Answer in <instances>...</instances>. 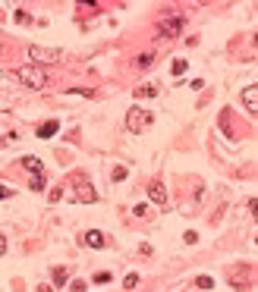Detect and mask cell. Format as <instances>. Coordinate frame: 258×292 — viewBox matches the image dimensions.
Listing matches in <instances>:
<instances>
[{"instance_id": "19", "label": "cell", "mask_w": 258, "mask_h": 292, "mask_svg": "<svg viewBox=\"0 0 258 292\" xmlns=\"http://www.w3.org/2000/svg\"><path fill=\"white\" fill-rule=\"evenodd\" d=\"M198 289H214V280L211 277H198Z\"/></svg>"}, {"instance_id": "22", "label": "cell", "mask_w": 258, "mask_h": 292, "mask_svg": "<svg viewBox=\"0 0 258 292\" xmlns=\"http://www.w3.org/2000/svg\"><path fill=\"white\" fill-rule=\"evenodd\" d=\"M13 195V189L10 186H0V201H4V198H10Z\"/></svg>"}, {"instance_id": "17", "label": "cell", "mask_w": 258, "mask_h": 292, "mask_svg": "<svg viewBox=\"0 0 258 292\" xmlns=\"http://www.w3.org/2000/svg\"><path fill=\"white\" fill-rule=\"evenodd\" d=\"M60 198H63V189H60V186H57V189H50V195H47V201H50V205H57Z\"/></svg>"}, {"instance_id": "5", "label": "cell", "mask_w": 258, "mask_h": 292, "mask_svg": "<svg viewBox=\"0 0 258 292\" xmlns=\"http://www.w3.org/2000/svg\"><path fill=\"white\" fill-rule=\"evenodd\" d=\"M148 198L158 208H167V189H164L161 182H151V186H148Z\"/></svg>"}, {"instance_id": "7", "label": "cell", "mask_w": 258, "mask_h": 292, "mask_svg": "<svg viewBox=\"0 0 258 292\" xmlns=\"http://www.w3.org/2000/svg\"><path fill=\"white\" fill-rule=\"evenodd\" d=\"M82 242H85L88 248H104V232H98V229H88V232L82 236Z\"/></svg>"}, {"instance_id": "11", "label": "cell", "mask_w": 258, "mask_h": 292, "mask_svg": "<svg viewBox=\"0 0 258 292\" xmlns=\"http://www.w3.org/2000/svg\"><path fill=\"white\" fill-rule=\"evenodd\" d=\"M66 280H69L66 267H54V286H66Z\"/></svg>"}, {"instance_id": "15", "label": "cell", "mask_w": 258, "mask_h": 292, "mask_svg": "<svg viewBox=\"0 0 258 292\" xmlns=\"http://www.w3.org/2000/svg\"><path fill=\"white\" fill-rule=\"evenodd\" d=\"M154 60V53H142V57L136 60V66H142V69H148V63Z\"/></svg>"}, {"instance_id": "9", "label": "cell", "mask_w": 258, "mask_h": 292, "mask_svg": "<svg viewBox=\"0 0 258 292\" xmlns=\"http://www.w3.org/2000/svg\"><path fill=\"white\" fill-rule=\"evenodd\" d=\"M243 101H246V107H249V113L258 110V88H255V85H249V88L243 91Z\"/></svg>"}, {"instance_id": "2", "label": "cell", "mask_w": 258, "mask_h": 292, "mask_svg": "<svg viewBox=\"0 0 258 292\" xmlns=\"http://www.w3.org/2000/svg\"><path fill=\"white\" fill-rule=\"evenodd\" d=\"M29 57H32V63H35V66H50V63H57V60L63 57V50H57V47H38V44H32V47H29Z\"/></svg>"}, {"instance_id": "6", "label": "cell", "mask_w": 258, "mask_h": 292, "mask_svg": "<svg viewBox=\"0 0 258 292\" xmlns=\"http://www.w3.org/2000/svg\"><path fill=\"white\" fill-rule=\"evenodd\" d=\"M19 163H22V167H25L32 176H44V163H41V157H35V154H25Z\"/></svg>"}, {"instance_id": "8", "label": "cell", "mask_w": 258, "mask_h": 292, "mask_svg": "<svg viewBox=\"0 0 258 292\" xmlns=\"http://www.w3.org/2000/svg\"><path fill=\"white\" fill-rule=\"evenodd\" d=\"M57 132H60V123L57 120H47V123L38 126V138H54Z\"/></svg>"}, {"instance_id": "14", "label": "cell", "mask_w": 258, "mask_h": 292, "mask_svg": "<svg viewBox=\"0 0 258 292\" xmlns=\"http://www.w3.org/2000/svg\"><path fill=\"white\" fill-rule=\"evenodd\" d=\"M186 66H189L186 60H173V66H170V69H173V76H183V72H186Z\"/></svg>"}, {"instance_id": "4", "label": "cell", "mask_w": 258, "mask_h": 292, "mask_svg": "<svg viewBox=\"0 0 258 292\" xmlns=\"http://www.w3.org/2000/svg\"><path fill=\"white\" fill-rule=\"evenodd\" d=\"M183 25H186V16H170V19H164V22H161V32L167 35V38H173V35H176Z\"/></svg>"}, {"instance_id": "12", "label": "cell", "mask_w": 258, "mask_h": 292, "mask_svg": "<svg viewBox=\"0 0 258 292\" xmlns=\"http://www.w3.org/2000/svg\"><path fill=\"white\" fill-rule=\"evenodd\" d=\"M136 95H139V98H158L161 91H158V85H142V88L136 91Z\"/></svg>"}, {"instance_id": "1", "label": "cell", "mask_w": 258, "mask_h": 292, "mask_svg": "<svg viewBox=\"0 0 258 292\" xmlns=\"http://www.w3.org/2000/svg\"><path fill=\"white\" fill-rule=\"evenodd\" d=\"M16 79H19L25 88H32V91H41L47 85V76H44L41 66H19L16 69Z\"/></svg>"}, {"instance_id": "16", "label": "cell", "mask_w": 258, "mask_h": 292, "mask_svg": "<svg viewBox=\"0 0 258 292\" xmlns=\"http://www.w3.org/2000/svg\"><path fill=\"white\" fill-rule=\"evenodd\" d=\"M32 192H44V176H32Z\"/></svg>"}, {"instance_id": "20", "label": "cell", "mask_w": 258, "mask_h": 292, "mask_svg": "<svg viewBox=\"0 0 258 292\" xmlns=\"http://www.w3.org/2000/svg\"><path fill=\"white\" fill-rule=\"evenodd\" d=\"M85 289H88V286H85L82 280H76V283H72V286H69V292H85Z\"/></svg>"}, {"instance_id": "3", "label": "cell", "mask_w": 258, "mask_h": 292, "mask_svg": "<svg viewBox=\"0 0 258 292\" xmlns=\"http://www.w3.org/2000/svg\"><path fill=\"white\" fill-rule=\"evenodd\" d=\"M148 126H151V113H148V110L133 107V110L126 113V129H129V132H142V129H148Z\"/></svg>"}, {"instance_id": "10", "label": "cell", "mask_w": 258, "mask_h": 292, "mask_svg": "<svg viewBox=\"0 0 258 292\" xmlns=\"http://www.w3.org/2000/svg\"><path fill=\"white\" fill-rule=\"evenodd\" d=\"M76 201H98V195H95V189H91V186H85V182H79Z\"/></svg>"}, {"instance_id": "24", "label": "cell", "mask_w": 258, "mask_h": 292, "mask_svg": "<svg viewBox=\"0 0 258 292\" xmlns=\"http://www.w3.org/2000/svg\"><path fill=\"white\" fill-rule=\"evenodd\" d=\"M0 148H4V141H0Z\"/></svg>"}, {"instance_id": "18", "label": "cell", "mask_w": 258, "mask_h": 292, "mask_svg": "<svg viewBox=\"0 0 258 292\" xmlns=\"http://www.w3.org/2000/svg\"><path fill=\"white\" fill-rule=\"evenodd\" d=\"M110 179H114V182H123V179H126V167H114V173H110Z\"/></svg>"}, {"instance_id": "23", "label": "cell", "mask_w": 258, "mask_h": 292, "mask_svg": "<svg viewBox=\"0 0 258 292\" xmlns=\"http://www.w3.org/2000/svg\"><path fill=\"white\" fill-rule=\"evenodd\" d=\"M7 254V242H4V236H0V258Z\"/></svg>"}, {"instance_id": "21", "label": "cell", "mask_w": 258, "mask_h": 292, "mask_svg": "<svg viewBox=\"0 0 258 292\" xmlns=\"http://www.w3.org/2000/svg\"><path fill=\"white\" fill-rule=\"evenodd\" d=\"M133 214H136V217H145V214H148V208H145V205H136Z\"/></svg>"}, {"instance_id": "13", "label": "cell", "mask_w": 258, "mask_h": 292, "mask_svg": "<svg viewBox=\"0 0 258 292\" xmlns=\"http://www.w3.org/2000/svg\"><path fill=\"white\" fill-rule=\"evenodd\" d=\"M139 286V273H126V280H123V289H136Z\"/></svg>"}]
</instances>
